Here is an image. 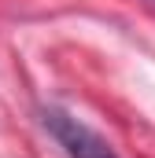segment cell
Masks as SVG:
<instances>
[{
	"instance_id": "obj_1",
	"label": "cell",
	"mask_w": 155,
	"mask_h": 158,
	"mask_svg": "<svg viewBox=\"0 0 155 158\" xmlns=\"http://www.w3.org/2000/svg\"><path fill=\"white\" fill-rule=\"evenodd\" d=\"M41 125L55 136V143L67 151V158H122L89 121H81L78 114L63 110V107H44Z\"/></svg>"
}]
</instances>
